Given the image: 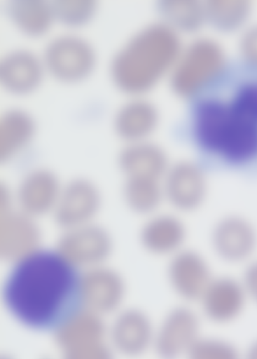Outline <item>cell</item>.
Listing matches in <instances>:
<instances>
[{
	"label": "cell",
	"instance_id": "6da1fadb",
	"mask_svg": "<svg viewBox=\"0 0 257 359\" xmlns=\"http://www.w3.org/2000/svg\"><path fill=\"white\" fill-rule=\"evenodd\" d=\"M4 299L13 316L32 329H61L83 304L81 276L57 252L37 251L19 261Z\"/></svg>",
	"mask_w": 257,
	"mask_h": 359
},
{
	"label": "cell",
	"instance_id": "7a4b0ae2",
	"mask_svg": "<svg viewBox=\"0 0 257 359\" xmlns=\"http://www.w3.org/2000/svg\"><path fill=\"white\" fill-rule=\"evenodd\" d=\"M194 133L202 148L229 164L243 165L257 159V81L228 99L200 103Z\"/></svg>",
	"mask_w": 257,
	"mask_h": 359
},
{
	"label": "cell",
	"instance_id": "3957f363",
	"mask_svg": "<svg viewBox=\"0 0 257 359\" xmlns=\"http://www.w3.org/2000/svg\"><path fill=\"white\" fill-rule=\"evenodd\" d=\"M179 35L163 23L147 26L120 48L109 73L123 93L144 97L169 76L182 50Z\"/></svg>",
	"mask_w": 257,
	"mask_h": 359
},
{
	"label": "cell",
	"instance_id": "277c9868",
	"mask_svg": "<svg viewBox=\"0 0 257 359\" xmlns=\"http://www.w3.org/2000/svg\"><path fill=\"white\" fill-rule=\"evenodd\" d=\"M225 65V54L217 42L206 38L191 42L182 48L169 76L174 94L194 99L220 77Z\"/></svg>",
	"mask_w": 257,
	"mask_h": 359
},
{
	"label": "cell",
	"instance_id": "5b68a950",
	"mask_svg": "<svg viewBox=\"0 0 257 359\" xmlns=\"http://www.w3.org/2000/svg\"><path fill=\"white\" fill-rule=\"evenodd\" d=\"M48 75L59 83L74 85L88 79L97 65L94 46L85 37L69 32L52 38L41 54Z\"/></svg>",
	"mask_w": 257,
	"mask_h": 359
},
{
	"label": "cell",
	"instance_id": "8992f818",
	"mask_svg": "<svg viewBox=\"0 0 257 359\" xmlns=\"http://www.w3.org/2000/svg\"><path fill=\"white\" fill-rule=\"evenodd\" d=\"M213 251L228 264H248L257 251V229L242 215L231 214L218 219L211 233Z\"/></svg>",
	"mask_w": 257,
	"mask_h": 359
},
{
	"label": "cell",
	"instance_id": "52a82bcc",
	"mask_svg": "<svg viewBox=\"0 0 257 359\" xmlns=\"http://www.w3.org/2000/svg\"><path fill=\"white\" fill-rule=\"evenodd\" d=\"M164 199L174 208L190 213L204 205L209 195V182L201 167L190 161L169 166L162 179Z\"/></svg>",
	"mask_w": 257,
	"mask_h": 359
},
{
	"label": "cell",
	"instance_id": "ba28073f",
	"mask_svg": "<svg viewBox=\"0 0 257 359\" xmlns=\"http://www.w3.org/2000/svg\"><path fill=\"white\" fill-rule=\"evenodd\" d=\"M113 242L103 228L90 224L67 230L57 244V253L71 265L97 266L111 255Z\"/></svg>",
	"mask_w": 257,
	"mask_h": 359
},
{
	"label": "cell",
	"instance_id": "9c48e42d",
	"mask_svg": "<svg viewBox=\"0 0 257 359\" xmlns=\"http://www.w3.org/2000/svg\"><path fill=\"white\" fill-rule=\"evenodd\" d=\"M46 75L41 55L27 48H15L0 61V85L11 95L34 94Z\"/></svg>",
	"mask_w": 257,
	"mask_h": 359
},
{
	"label": "cell",
	"instance_id": "30bf717a",
	"mask_svg": "<svg viewBox=\"0 0 257 359\" xmlns=\"http://www.w3.org/2000/svg\"><path fill=\"white\" fill-rule=\"evenodd\" d=\"M101 196L94 183L76 179L62 189L55 217L65 230L90 224L100 208Z\"/></svg>",
	"mask_w": 257,
	"mask_h": 359
},
{
	"label": "cell",
	"instance_id": "8fae6325",
	"mask_svg": "<svg viewBox=\"0 0 257 359\" xmlns=\"http://www.w3.org/2000/svg\"><path fill=\"white\" fill-rule=\"evenodd\" d=\"M248 300L242 281L221 276L212 279L200 302L207 319L215 324L226 325L243 313Z\"/></svg>",
	"mask_w": 257,
	"mask_h": 359
},
{
	"label": "cell",
	"instance_id": "7c38bea8",
	"mask_svg": "<svg viewBox=\"0 0 257 359\" xmlns=\"http://www.w3.org/2000/svg\"><path fill=\"white\" fill-rule=\"evenodd\" d=\"M168 274L174 291L188 302H200L214 278L203 255L183 248L172 255Z\"/></svg>",
	"mask_w": 257,
	"mask_h": 359
},
{
	"label": "cell",
	"instance_id": "4fadbf2b",
	"mask_svg": "<svg viewBox=\"0 0 257 359\" xmlns=\"http://www.w3.org/2000/svg\"><path fill=\"white\" fill-rule=\"evenodd\" d=\"M200 319L193 309L179 307L172 310L155 336L157 351L167 357L188 353L200 337Z\"/></svg>",
	"mask_w": 257,
	"mask_h": 359
},
{
	"label": "cell",
	"instance_id": "5bb4252c",
	"mask_svg": "<svg viewBox=\"0 0 257 359\" xmlns=\"http://www.w3.org/2000/svg\"><path fill=\"white\" fill-rule=\"evenodd\" d=\"M160 112L144 97H132L120 107L113 118L118 137L127 144L149 140L160 123Z\"/></svg>",
	"mask_w": 257,
	"mask_h": 359
},
{
	"label": "cell",
	"instance_id": "9a60e30c",
	"mask_svg": "<svg viewBox=\"0 0 257 359\" xmlns=\"http://www.w3.org/2000/svg\"><path fill=\"white\" fill-rule=\"evenodd\" d=\"M62 189L56 174L47 168H37L27 173L18 189L23 213L34 217L54 210Z\"/></svg>",
	"mask_w": 257,
	"mask_h": 359
},
{
	"label": "cell",
	"instance_id": "2e32d148",
	"mask_svg": "<svg viewBox=\"0 0 257 359\" xmlns=\"http://www.w3.org/2000/svg\"><path fill=\"white\" fill-rule=\"evenodd\" d=\"M83 304L102 313L114 311L125 297V283L116 271L94 266L81 276Z\"/></svg>",
	"mask_w": 257,
	"mask_h": 359
},
{
	"label": "cell",
	"instance_id": "e0dca14e",
	"mask_svg": "<svg viewBox=\"0 0 257 359\" xmlns=\"http://www.w3.org/2000/svg\"><path fill=\"white\" fill-rule=\"evenodd\" d=\"M118 165L127 178L162 181L171 165L162 147L145 140L127 144L118 156Z\"/></svg>",
	"mask_w": 257,
	"mask_h": 359
},
{
	"label": "cell",
	"instance_id": "ac0fdd59",
	"mask_svg": "<svg viewBox=\"0 0 257 359\" xmlns=\"http://www.w3.org/2000/svg\"><path fill=\"white\" fill-rule=\"evenodd\" d=\"M40 238V231L31 216L23 212L20 215L7 212L1 215L0 252L3 258L19 262L37 252Z\"/></svg>",
	"mask_w": 257,
	"mask_h": 359
},
{
	"label": "cell",
	"instance_id": "d6986e66",
	"mask_svg": "<svg viewBox=\"0 0 257 359\" xmlns=\"http://www.w3.org/2000/svg\"><path fill=\"white\" fill-rule=\"evenodd\" d=\"M187 238V228L178 217L161 215L151 217L142 226V246L156 255H174L183 249Z\"/></svg>",
	"mask_w": 257,
	"mask_h": 359
},
{
	"label": "cell",
	"instance_id": "ffe728a7",
	"mask_svg": "<svg viewBox=\"0 0 257 359\" xmlns=\"http://www.w3.org/2000/svg\"><path fill=\"white\" fill-rule=\"evenodd\" d=\"M154 330L144 313L130 309L119 315L112 329V340L117 349L127 355H139L155 341Z\"/></svg>",
	"mask_w": 257,
	"mask_h": 359
},
{
	"label": "cell",
	"instance_id": "44dd1931",
	"mask_svg": "<svg viewBox=\"0 0 257 359\" xmlns=\"http://www.w3.org/2000/svg\"><path fill=\"white\" fill-rule=\"evenodd\" d=\"M36 133L34 118L21 109H11L0 118V162H8L23 151Z\"/></svg>",
	"mask_w": 257,
	"mask_h": 359
},
{
	"label": "cell",
	"instance_id": "7402d4cb",
	"mask_svg": "<svg viewBox=\"0 0 257 359\" xmlns=\"http://www.w3.org/2000/svg\"><path fill=\"white\" fill-rule=\"evenodd\" d=\"M8 12L15 28L31 39L46 36L56 22L53 3L45 0H13Z\"/></svg>",
	"mask_w": 257,
	"mask_h": 359
},
{
	"label": "cell",
	"instance_id": "603a6c76",
	"mask_svg": "<svg viewBox=\"0 0 257 359\" xmlns=\"http://www.w3.org/2000/svg\"><path fill=\"white\" fill-rule=\"evenodd\" d=\"M163 24L176 32L191 34L206 20L204 4L196 0H165L160 4Z\"/></svg>",
	"mask_w": 257,
	"mask_h": 359
},
{
	"label": "cell",
	"instance_id": "cb8c5ba5",
	"mask_svg": "<svg viewBox=\"0 0 257 359\" xmlns=\"http://www.w3.org/2000/svg\"><path fill=\"white\" fill-rule=\"evenodd\" d=\"M58 341L69 353H87L90 341H95L102 336V325L90 314L76 315L57 330Z\"/></svg>",
	"mask_w": 257,
	"mask_h": 359
},
{
	"label": "cell",
	"instance_id": "d4e9b609",
	"mask_svg": "<svg viewBox=\"0 0 257 359\" xmlns=\"http://www.w3.org/2000/svg\"><path fill=\"white\" fill-rule=\"evenodd\" d=\"M123 197L128 208L139 215H151L164 199L162 181L144 178H125Z\"/></svg>",
	"mask_w": 257,
	"mask_h": 359
},
{
	"label": "cell",
	"instance_id": "484cf974",
	"mask_svg": "<svg viewBox=\"0 0 257 359\" xmlns=\"http://www.w3.org/2000/svg\"><path fill=\"white\" fill-rule=\"evenodd\" d=\"M206 20L218 30L232 32L247 20L251 6L248 1L211 0L204 4Z\"/></svg>",
	"mask_w": 257,
	"mask_h": 359
},
{
	"label": "cell",
	"instance_id": "4316f807",
	"mask_svg": "<svg viewBox=\"0 0 257 359\" xmlns=\"http://www.w3.org/2000/svg\"><path fill=\"white\" fill-rule=\"evenodd\" d=\"M52 3L56 21L71 29L90 24L98 8L94 0H57Z\"/></svg>",
	"mask_w": 257,
	"mask_h": 359
},
{
	"label": "cell",
	"instance_id": "83f0119b",
	"mask_svg": "<svg viewBox=\"0 0 257 359\" xmlns=\"http://www.w3.org/2000/svg\"><path fill=\"white\" fill-rule=\"evenodd\" d=\"M188 353L196 359H234L238 357L237 348L230 342L202 337L196 340Z\"/></svg>",
	"mask_w": 257,
	"mask_h": 359
},
{
	"label": "cell",
	"instance_id": "f1b7e54d",
	"mask_svg": "<svg viewBox=\"0 0 257 359\" xmlns=\"http://www.w3.org/2000/svg\"><path fill=\"white\" fill-rule=\"evenodd\" d=\"M239 50L244 61L257 68V26L249 29L243 35Z\"/></svg>",
	"mask_w": 257,
	"mask_h": 359
},
{
	"label": "cell",
	"instance_id": "f546056e",
	"mask_svg": "<svg viewBox=\"0 0 257 359\" xmlns=\"http://www.w3.org/2000/svg\"><path fill=\"white\" fill-rule=\"evenodd\" d=\"M242 281L249 299L257 304V259L247 264Z\"/></svg>",
	"mask_w": 257,
	"mask_h": 359
},
{
	"label": "cell",
	"instance_id": "4dcf8cb0",
	"mask_svg": "<svg viewBox=\"0 0 257 359\" xmlns=\"http://www.w3.org/2000/svg\"><path fill=\"white\" fill-rule=\"evenodd\" d=\"M248 355L250 358L257 359V340L249 347Z\"/></svg>",
	"mask_w": 257,
	"mask_h": 359
}]
</instances>
